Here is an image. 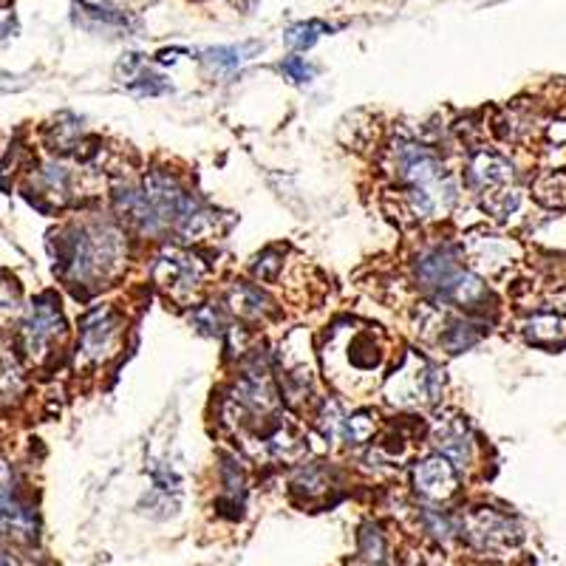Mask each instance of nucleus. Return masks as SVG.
<instances>
[{"label": "nucleus", "instance_id": "18", "mask_svg": "<svg viewBox=\"0 0 566 566\" xmlns=\"http://www.w3.org/2000/svg\"><path fill=\"white\" fill-rule=\"evenodd\" d=\"M328 32H332V29H328L326 23H321V20H310V23H297V27H292L290 32H286V43H290L295 52H306V49H312V45Z\"/></svg>", "mask_w": 566, "mask_h": 566}, {"label": "nucleus", "instance_id": "12", "mask_svg": "<svg viewBox=\"0 0 566 566\" xmlns=\"http://www.w3.org/2000/svg\"><path fill=\"white\" fill-rule=\"evenodd\" d=\"M433 444L442 457L451 459L457 468H464L470 462V453H473V442H470V431L462 417H448L439 419L433 424Z\"/></svg>", "mask_w": 566, "mask_h": 566}, {"label": "nucleus", "instance_id": "21", "mask_svg": "<svg viewBox=\"0 0 566 566\" xmlns=\"http://www.w3.org/2000/svg\"><path fill=\"white\" fill-rule=\"evenodd\" d=\"M374 428H377L374 417L360 413V417L346 419V424H343V433H346V439H352V442H366V439L374 433Z\"/></svg>", "mask_w": 566, "mask_h": 566}, {"label": "nucleus", "instance_id": "9", "mask_svg": "<svg viewBox=\"0 0 566 566\" xmlns=\"http://www.w3.org/2000/svg\"><path fill=\"white\" fill-rule=\"evenodd\" d=\"M154 277L170 297L185 301L187 295H193V290L205 277V264H201L199 258L187 255V252L168 250L161 252L159 261H156Z\"/></svg>", "mask_w": 566, "mask_h": 566}, {"label": "nucleus", "instance_id": "20", "mask_svg": "<svg viewBox=\"0 0 566 566\" xmlns=\"http://www.w3.org/2000/svg\"><path fill=\"white\" fill-rule=\"evenodd\" d=\"M244 54H247L244 45H241V49H239V45L210 49V52H207V63H210L216 71H224V74H230V71H235L241 63H244V60H247Z\"/></svg>", "mask_w": 566, "mask_h": 566}, {"label": "nucleus", "instance_id": "4", "mask_svg": "<svg viewBox=\"0 0 566 566\" xmlns=\"http://www.w3.org/2000/svg\"><path fill=\"white\" fill-rule=\"evenodd\" d=\"M417 277L439 303H453V306H462V310L464 306L473 310V306L488 301V290L482 286V281L464 272L457 247L451 244L422 252L417 264Z\"/></svg>", "mask_w": 566, "mask_h": 566}, {"label": "nucleus", "instance_id": "17", "mask_svg": "<svg viewBox=\"0 0 566 566\" xmlns=\"http://www.w3.org/2000/svg\"><path fill=\"white\" fill-rule=\"evenodd\" d=\"M360 560L368 566H386L388 564V547L386 538L377 527H366L360 533Z\"/></svg>", "mask_w": 566, "mask_h": 566}, {"label": "nucleus", "instance_id": "1", "mask_svg": "<svg viewBox=\"0 0 566 566\" xmlns=\"http://www.w3.org/2000/svg\"><path fill=\"white\" fill-rule=\"evenodd\" d=\"M119 210L145 232L174 230L187 239H201L216 227L210 210H201L168 176H150L142 187H128L116 196Z\"/></svg>", "mask_w": 566, "mask_h": 566}, {"label": "nucleus", "instance_id": "8", "mask_svg": "<svg viewBox=\"0 0 566 566\" xmlns=\"http://www.w3.org/2000/svg\"><path fill=\"white\" fill-rule=\"evenodd\" d=\"M464 538L476 549H482V553L502 555L518 544L522 533H518V527L510 518L484 507L464 518Z\"/></svg>", "mask_w": 566, "mask_h": 566}, {"label": "nucleus", "instance_id": "22", "mask_svg": "<svg viewBox=\"0 0 566 566\" xmlns=\"http://www.w3.org/2000/svg\"><path fill=\"white\" fill-rule=\"evenodd\" d=\"M422 522H424V527H428V533L437 535L439 541H451L453 533H457V527H453L451 518L442 513H424Z\"/></svg>", "mask_w": 566, "mask_h": 566}, {"label": "nucleus", "instance_id": "16", "mask_svg": "<svg viewBox=\"0 0 566 566\" xmlns=\"http://www.w3.org/2000/svg\"><path fill=\"white\" fill-rule=\"evenodd\" d=\"M535 196H538L541 205L555 207V210H564L566 207V174L564 170H555V174L544 176V179L535 185Z\"/></svg>", "mask_w": 566, "mask_h": 566}, {"label": "nucleus", "instance_id": "14", "mask_svg": "<svg viewBox=\"0 0 566 566\" xmlns=\"http://www.w3.org/2000/svg\"><path fill=\"white\" fill-rule=\"evenodd\" d=\"M119 337V323L111 312H94L83 326V354L88 360H103Z\"/></svg>", "mask_w": 566, "mask_h": 566}, {"label": "nucleus", "instance_id": "5", "mask_svg": "<svg viewBox=\"0 0 566 566\" xmlns=\"http://www.w3.org/2000/svg\"><path fill=\"white\" fill-rule=\"evenodd\" d=\"M468 179L482 199L484 210L493 212L495 219H504L518 207L522 193L515 185L513 165L495 154H476L468 168Z\"/></svg>", "mask_w": 566, "mask_h": 566}, {"label": "nucleus", "instance_id": "19", "mask_svg": "<svg viewBox=\"0 0 566 566\" xmlns=\"http://www.w3.org/2000/svg\"><path fill=\"white\" fill-rule=\"evenodd\" d=\"M232 310L239 312L244 317H261L266 315V297L261 295V290L255 286H239V290L232 292Z\"/></svg>", "mask_w": 566, "mask_h": 566}, {"label": "nucleus", "instance_id": "7", "mask_svg": "<svg viewBox=\"0 0 566 566\" xmlns=\"http://www.w3.org/2000/svg\"><path fill=\"white\" fill-rule=\"evenodd\" d=\"M63 332V315H60V303L52 295H43L29 306L27 317L20 323V340L27 348L29 357L40 360L49 346L54 343V337Z\"/></svg>", "mask_w": 566, "mask_h": 566}, {"label": "nucleus", "instance_id": "11", "mask_svg": "<svg viewBox=\"0 0 566 566\" xmlns=\"http://www.w3.org/2000/svg\"><path fill=\"white\" fill-rule=\"evenodd\" d=\"M464 252H468L470 264L476 266V270L493 275V272L513 264V258H518V244L502 239V235H470Z\"/></svg>", "mask_w": 566, "mask_h": 566}, {"label": "nucleus", "instance_id": "23", "mask_svg": "<svg viewBox=\"0 0 566 566\" xmlns=\"http://www.w3.org/2000/svg\"><path fill=\"white\" fill-rule=\"evenodd\" d=\"M281 69H283V74H286L290 80H295V83H310L312 74H315V71H312V65L306 63V57H286L283 60Z\"/></svg>", "mask_w": 566, "mask_h": 566}, {"label": "nucleus", "instance_id": "24", "mask_svg": "<svg viewBox=\"0 0 566 566\" xmlns=\"http://www.w3.org/2000/svg\"><path fill=\"white\" fill-rule=\"evenodd\" d=\"M3 566H14V560H12V555H3Z\"/></svg>", "mask_w": 566, "mask_h": 566}, {"label": "nucleus", "instance_id": "10", "mask_svg": "<svg viewBox=\"0 0 566 566\" xmlns=\"http://www.w3.org/2000/svg\"><path fill=\"white\" fill-rule=\"evenodd\" d=\"M413 484H417V493L424 495V499L444 502V499H451L459 488L457 464L448 457H442V453L424 459V462H419L417 470H413Z\"/></svg>", "mask_w": 566, "mask_h": 566}, {"label": "nucleus", "instance_id": "2", "mask_svg": "<svg viewBox=\"0 0 566 566\" xmlns=\"http://www.w3.org/2000/svg\"><path fill=\"white\" fill-rule=\"evenodd\" d=\"M123 239L108 224L71 227L57 239L54 270L74 286H97L123 261Z\"/></svg>", "mask_w": 566, "mask_h": 566}, {"label": "nucleus", "instance_id": "15", "mask_svg": "<svg viewBox=\"0 0 566 566\" xmlns=\"http://www.w3.org/2000/svg\"><path fill=\"white\" fill-rule=\"evenodd\" d=\"M527 337L541 346H560L566 343V317L538 315L527 323Z\"/></svg>", "mask_w": 566, "mask_h": 566}, {"label": "nucleus", "instance_id": "3", "mask_svg": "<svg viewBox=\"0 0 566 566\" xmlns=\"http://www.w3.org/2000/svg\"><path fill=\"white\" fill-rule=\"evenodd\" d=\"M394 174L406 185V199L417 219H437L457 201V181L433 150L399 142L394 148Z\"/></svg>", "mask_w": 566, "mask_h": 566}, {"label": "nucleus", "instance_id": "6", "mask_svg": "<svg viewBox=\"0 0 566 566\" xmlns=\"http://www.w3.org/2000/svg\"><path fill=\"white\" fill-rule=\"evenodd\" d=\"M386 394L394 406L399 408L433 406L439 394H442V374H439L437 366H431V363L417 357V354H408L402 366L388 380Z\"/></svg>", "mask_w": 566, "mask_h": 566}, {"label": "nucleus", "instance_id": "13", "mask_svg": "<svg viewBox=\"0 0 566 566\" xmlns=\"http://www.w3.org/2000/svg\"><path fill=\"white\" fill-rule=\"evenodd\" d=\"M3 530L7 535H14L18 541L34 544L38 538V522L27 502H20L14 484H9V476L3 473Z\"/></svg>", "mask_w": 566, "mask_h": 566}]
</instances>
